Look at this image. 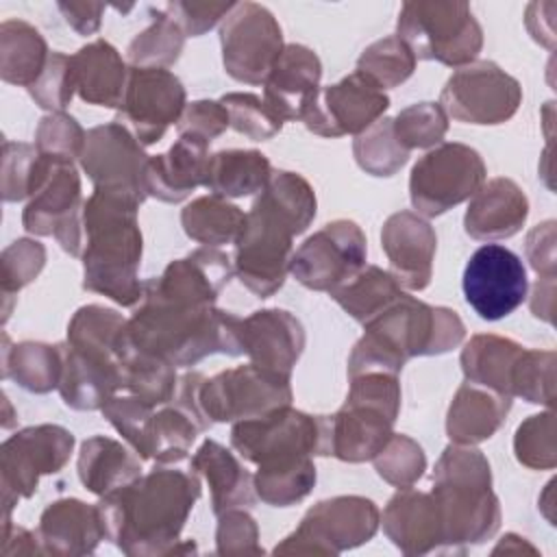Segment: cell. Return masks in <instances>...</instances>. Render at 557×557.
<instances>
[{
    "instance_id": "43",
    "label": "cell",
    "mask_w": 557,
    "mask_h": 557,
    "mask_svg": "<svg viewBox=\"0 0 557 557\" xmlns=\"http://www.w3.org/2000/svg\"><path fill=\"white\" fill-rule=\"evenodd\" d=\"M357 163L374 176H392L409 157L396 135L392 120H379L355 139Z\"/></svg>"
},
{
    "instance_id": "22",
    "label": "cell",
    "mask_w": 557,
    "mask_h": 557,
    "mask_svg": "<svg viewBox=\"0 0 557 557\" xmlns=\"http://www.w3.org/2000/svg\"><path fill=\"white\" fill-rule=\"evenodd\" d=\"M435 244L437 239L429 222L411 211L387 218L381 233V246L392 263V276L409 289H424L429 285Z\"/></svg>"
},
{
    "instance_id": "12",
    "label": "cell",
    "mask_w": 557,
    "mask_h": 557,
    "mask_svg": "<svg viewBox=\"0 0 557 557\" xmlns=\"http://www.w3.org/2000/svg\"><path fill=\"white\" fill-rule=\"evenodd\" d=\"M226 72L248 85H259L283 52V35L274 15L257 2H237L220 28Z\"/></svg>"
},
{
    "instance_id": "56",
    "label": "cell",
    "mask_w": 557,
    "mask_h": 557,
    "mask_svg": "<svg viewBox=\"0 0 557 557\" xmlns=\"http://www.w3.org/2000/svg\"><path fill=\"white\" fill-rule=\"evenodd\" d=\"M527 257L542 276H555V222L535 226L527 237Z\"/></svg>"
},
{
    "instance_id": "17",
    "label": "cell",
    "mask_w": 557,
    "mask_h": 557,
    "mask_svg": "<svg viewBox=\"0 0 557 557\" xmlns=\"http://www.w3.org/2000/svg\"><path fill=\"white\" fill-rule=\"evenodd\" d=\"M141 144L120 122L96 126L87 133L81 163L96 189L124 191L146 200L144 172L148 163Z\"/></svg>"
},
{
    "instance_id": "28",
    "label": "cell",
    "mask_w": 557,
    "mask_h": 557,
    "mask_svg": "<svg viewBox=\"0 0 557 557\" xmlns=\"http://www.w3.org/2000/svg\"><path fill=\"white\" fill-rule=\"evenodd\" d=\"M72 74L74 87L85 102L120 107L128 74L122 57L109 41L96 39L83 46L72 57Z\"/></svg>"
},
{
    "instance_id": "8",
    "label": "cell",
    "mask_w": 557,
    "mask_h": 557,
    "mask_svg": "<svg viewBox=\"0 0 557 557\" xmlns=\"http://www.w3.org/2000/svg\"><path fill=\"white\" fill-rule=\"evenodd\" d=\"M396 37L413 57L446 65L474 61L483 46L481 26L466 2H405Z\"/></svg>"
},
{
    "instance_id": "33",
    "label": "cell",
    "mask_w": 557,
    "mask_h": 557,
    "mask_svg": "<svg viewBox=\"0 0 557 557\" xmlns=\"http://www.w3.org/2000/svg\"><path fill=\"white\" fill-rule=\"evenodd\" d=\"M522 350L505 337L474 335L461 352L463 374L474 385L511 396V376Z\"/></svg>"
},
{
    "instance_id": "54",
    "label": "cell",
    "mask_w": 557,
    "mask_h": 557,
    "mask_svg": "<svg viewBox=\"0 0 557 557\" xmlns=\"http://www.w3.org/2000/svg\"><path fill=\"white\" fill-rule=\"evenodd\" d=\"M228 126V113L222 102L198 100L185 107L181 120L176 122L178 135H196L205 141H211Z\"/></svg>"
},
{
    "instance_id": "2",
    "label": "cell",
    "mask_w": 557,
    "mask_h": 557,
    "mask_svg": "<svg viewBox=\"0 0 557 557\" xmlns=\"http://www.w3.org/2000/svg\"><path fill=\"white\" fill-rule=\"evenodd\" d=\"M313 215L311 185L300 174L272 172L235 242L233 270L255 296L268 298L283 285L292 261V237L302 233Z\"/></svg>"
},
{
    "instance_id": "27",
    "label": "cell",
    "mask_w": 557,
    "mask_h": 557,
    "mask_svg": "<svg viewBox=\"0 0 557 557\" xmlns=\"http://www.w3.org/2000/svg\"><path fill=\"white\" fill-rule=\"evenodd\" d=\"M383 527L389 540L405 553H426L440 542L442 516L433 494L403 487L385 507Z\"/></svg>"
},
{
    "instance_id": "7",
    "label": "cell",
    "mask_w": 557,
    "mask_h": 557,
    "mask_svg": "<svg viewBox=\"0 0 557 557\" xmlns=\"http://www.w3.org/2000/svg\"><path fill=\"white\" fill-rule=\"evenodd\" d=\"M231 444L257 466L331 455V416H307L289 405L278 407L265 416L235 422Z\"/></svg>"
},
{
    "instance_id": "48",
    "label": "cell",
    "mask_w": 557,
    "mask_h": 557,
    "mask_svg": "<svg viewBox=\"0 0 557 557\" xmlns=\"http://www.w3.org/2000/svg\"><path fill=\"white\" fill-rule=\"evenodd\" d=\"M392 122H394V135L405 150L433 146L442 141L448 128L446 113L435 102L411 104L405 111H400Z\"/></svg>"
},
{
    "instance_id": "3",
    "label": "cell",
    "mask_w": 557,
    "mask_h": 557,
    "mask_svg": "<svg viewBox=\"0 0 557 557\" xmlns=\"http://www.w3.org/2000/svg\"><path fill=\"white\" fill-rule=\"evenodd\" d=\"M139 198L124 191L96 189L83 202V287L131 307L144 296L137 281L141 233L137 226Z\"/></svg>"
},
{
    "instance_id": "13",
    "label": "cell",
    "mask_w": 557,
    "mask_h": 557,
    "mask_svg": "<svg viewBox=\"0 0 557 557\" xmlns=\"http://www.w3.org/2000/svg\"><path fill=\"white\" fill-rule=\"evenodd\" d=\"M461 287L474 313L494 322L524 302L529 278L522 259L513 250L500 244H483L470 255Z\"/></svg>"
},
{
    "instance_id": "32",
    "label": "cell",
    "mask_w": 557,
    "mask_h": 557,
    "mask_svg": "<svg viewBox=\"0 0 557 557\" xmlns=\"http://www.w3.org/2000/svg\"><path fill=\"white\" fill-rule=\"evenodd\" d=\"M141 474V461L120 442L96 435L81 446L78 476L94 494H109Z\"/></svg>"
},
{
    "instance_id": "20",
    "label": "cell",
    "mask_w": 557,
    "mask_h": 557,
    "mask_svg": "<svg viewBox=\"0 0 557 557\" xmlns=\"http://www.w3.org/2000/svg\"><path fill=\"white\" fill-rule=\"evenodd\" d=\"M233 272V263L224 252L200 248L185 259L172 261L159 278L144 283V292L174 305H213Z\"/></svg>"
},
{
    "instance_id": "55",
    "label": "cell",
    "mask_w": 557,
    "mask_h": 557,
    "mask_svg": "<svg viewBox=\"0 0 557 557\" xmlns=\"http://www.w3.org/2000/svg\"><path fill=\"white\" fill-rule=\"evenodd\" d=\"M235 2H170L165 13L176 22L183 35L198 37L207 33L220 17L228 15Z\"/></svg>"
},
{
    "instance_id": "11",
    "label": "cell",
    "mask_w": 557,
    "mask_h": 557,
    "mask_svg": "<svg viewBox=\"0 0 557 557\" xmlns=\"http://www.w3.org/2000/svg\"><path fill=\"white\" fill-rule=\"evenodd\" d=\"M366 235L350 220H335L313 233L289 261V272L309 289L337 292L366 263Z\"/></svg>"
},
{
    "instance_id": "9",
    "label": "cell",
    "mask_w": 557,
    "mask_h": 557,
    "mask_svg": "<svg viewBox=\"0 0 557 557\" xmlns=\"http://www.w3.org/2000/svg\"><path fill=\"white\" fill-rule=\"evenodd\" d=\"M289 403V379L261 370L255 363L205 379L198 389V411L207 426H211V422L259 418Z\"/></svg>"
},
{
    "instance_id": "51",
    "label": "cell",
    "mask_w": 557,
    "mask_h": 557,
    "mask_svg": "<svg viewBox=\"0 0 557 557\" xmlns=\"http://www.w3.org/2000/svg\"><path fill=\"white\" fill-rule=\"evenodd\" d=\"M74 74H72V57L61 52H50L48 63L41 76L28 87L30 96L41 109L61 111L70 104L74 94Z\"/></svg>"
},
{
    "instance_id": "26",
    "label": "cell",
    "mask_w": 557,
    "mask_h": 557,
    "mask_svg": "<svg viewBox=\"0 0 557 557\" xmlns=\"http://www.w3.org/2000/svg\"><path fill=\"white\" fill-rule=\"evenodd\" d=\"M529 213L522 189L509 178H492L481 185L466 211V233L474 239H503L520 231Z\"/></svg>"
},
{
    "instance_id": "29",
    "label": "cell",
    "mask_w": 557,
    "mask_h": 557,
    "mask_svg": "<svg viewBox=\"0 0 557 557\" xmlns=\"http://www.w3.org/2000/svg\"><path fill=\"white\" fill-rule=\"evenodd\" d=\"M102 535L104 527L98 505L87 507L76 498L52 503L39 520V537L50 553H91Z\"/></svg>"
},
{
    "instance_id": "53",
    "label": "cell",
    "mask_w": 557,
    "mask_h": 557,
    "mask_svg": "<svg viewBox=\"0 0 557 557\" xmlns=\"http://www.w3.org/2000/svg\"><path fill=\"white\" fill-rule=\"evenodd\" d=\"M46 259V250L39 242L17 239L2 255V289L4 294L15 292L30 283Z\"/></svg>"
},
{
    "instance_id": "1",
    "label": "cell",
    "mask_w": 557,
    "mask_h": 557,
    "mask_svg": "<svg viewBox=\"0 0 557 557\" xmlns=\"http://www.w3.org/2000/svg\"><path fill=\"white\" fill-rule=\"evenodd\" d=\"M178 463H159L146 476L104 494L98 503L104 537L128 555L168 550L200 494L194 466Z\"/></svg>"
},
{
    "instance_id": "18",
    "label": "cell",
    "mask_w": 557,
    "mask_h": 557,
    "mask_svg": "<svg viewBox=\"0 0 557 557\" xmlns=\"http://www.w3.org/2000/svg\"><path fill=\"white\" fill-rule=\"evenodd\" d=\"M74 437L63 426L41 424L15 433L2 446L4 498L30 496L41 474L59 472L67 461Z\"/></svg>"
},
{
    "instance_id": "36",
    "label": "cell",
    "mask_w": 557,
    "mask_h": 557,
    "mask_svg": "<svg viewBox=\"0 0 557 557\" xmlns=\"http://www.w3.org/2000/svg\"><path fill=\"white\" fill-rule=\"evenodd\" d=\"M181 222L191 239L205 246H220L237 242L246 224V213L224 198L211 194L189 202L181 213Z\"/></svg>"
},
{
    "instance_id": "34",
    "label": "cell",
    "mask_w": 557,
    "mask_h": 557,
    "mask_svg": "<svg viewBox=\"0 0 557 557\" xmlns=\"http://www.w3.org/2000/svg\"><path fill=\"white\" fill-rule=\"evenodd\" d=\"M270 161L257 150H222L209 157L205 187L220 198L263 191L270 181Z\"/></svg>"
},
{
    "instance_id": "14",
    "label": "cell",
    "mask_w": 557,
    "mask_h": 557,
    "mask_svg": "<svg viewBox=\"0 0 557 557\" xmlns=\"http://www.w3.org/2000/svg\"><path fill=\"white\" fill-rule=\"evenodd\" d=\"M442 109L468 124H500L509 120L522 91L513 76L492 61H476L459 67L442 89Z\"/></svg>"
},
{
    "instance_id": "16",
    "label": "cell",
    "mask_w": 557,
    "mask_h": 557,
    "mask_svg": "<svg viewBox=\"0 0 557 557\" xmlns=\"http://www.w3.org/2000/svg\"><path fill=\"white\" fill-rule=\"evenodd\" d=\"M389 107L383 89L361 72H352L337 85L318 89L305 107L300 120L322 137H339L346 133H363Z\"/></svg>"
},
{
    "instance_id": "31",
    "label": "cell",
    "mask_w": 557,
    "mask_h": 557,
    "mask_svg": "<svg viewBox=\"0 0 557 557\" xmlns=\"http://www.w3.org/2000/svg\"><path fill=\"white\" fill-rule=\"evenodd\" d=\"M189 463L196 472H202L207 476L211 485L213 511L218 516L255 503L252 476L233 457V453L220 446L218 442L207 440Z\"/></svg>"
},
{
    "instance_id": "23",
    "label": "cell",
    "mask_w": 557,
    "mask_h": 557,
    "mask_svg": "<svg viewBox=\"0 0 557 557\" xmlns=\"http://www.w3.org/2000/svg\"><path fill=\"white\" fill-rule=\"evenodd\" d=\"M322 76L320 59L313 50L300 44H289L278 54L270 74L263 81V100L285 120H300L305 107L318 94Z\"/></svg>"
},
{
    "instance_id": "39",
    "label": "cell",
    "mask_w": 557,
    "mask_h": 557,
    "mask_svg": "<svg viewBox=\"0 0 557 557\" xmlns=\"http://www.w3.org/2000/svg\"><path fill=\"white\" fill-rule=\"evenodd\" d=\"M315 483V466L311 457L259 466L252 476L255 494L274 507H287L305 498Z\"/></svg>"
},
{
    "instance_id": "10",
    "label": "cell",
    "mask_w": 557,
    "mask_h": 557,
    "mask_svg": "<svg viewBox=\"0 0 557 557\" xmlns=\"http://www.w3.org/2000/svg\"><path fill=\"white\" fill-rule=\"evenodd\" d=\"M483 181L485 165L476 150L463 144H442L413 165L409 178L411 205L424 215H440L474 196Z\"/></svg>"
},
{
    "instance_id": "24",
    "label": "cell",
    "mask_w": 557,
    "mask_h": 557,
    "mask_svg": "<svg viewBox=\"0 0 557 557\" xmlns=\"http://www.w3.org/2000/svg\"><path fill=\"white\" fill-rule=\"evenodd\" d=\"M209 141L196 135H178L176 144L165 152L150 157L144 172L146 196L163 202H181L198 185H205Z\"/></svg>"
},
{
    "instance_id": "5",
    "label": "cell",
    "mask_w": 557,
    "mask_h": 557,
    "mask_svg": "<svg viewBox=\"0 0 557 557\" xmlns=\"http://www.w3.org/2000/svg\"><path fill=\"white\" fill-rule=\"evenodd\" d=\"M433 485L446 544L481 542L498 529V500L481 450L448 446L435 466Z\"/></svg>"
},
{
    "instance_id": "4",
    "label": "cell",
    "mask_w": 557,
    "mask_h": 557,
    "mask_svg": "<svg viewBox=\"0 0 557 557\" xmlns=\"http://www.w3.org/2000/svg\"><path fill=\"white\" fill-rule=\"evenodd\" d=\"M463 322L444 307L400 294L389 307L366 322L363 337L348 359V376L363 372L398 374L409 357L440 355L463 339Z\"/></svg>"
},
{
    "instance_id": "46",
    "label": "cell",
    "mask_w": 557,
    "mask_h": 557,
    "mask_svg": "<svg viewBox=\"0 0 557 557\" xmlns=\"http://www.w3.org/2000/svg\"><path fill=\"white\" fill-rule=\"evenodd\" d=\"M48 165V157L28 144H4L2 189L4 200H22L33 196Z\"/></svg>"
},
{
    "instance_id": "15",
    "label": "cell",
    "mask_w": 557,
    "mask_h": 557,
    "mask_svg": "<svg viewBox=\"0 0 557 557\" xmlns=\"http://www.w3.org/2000/svg\"><path fill=\"white\" fill-rule=\"evenodd\" d=\"M185 111V89L165 67H133L126 78L115 122L126 126L141 146L159 141Z\"/></svg>"
},
{
    "instance_id": "44",
    "label": "cell",
    "mask_w": 557,
    "mask_h": 557,
    "mask_svg": "<svg viewBox=\"0 0 557 557\" xmlns=\"http://www.w3.org/2000/svg\"><path fill=\"white\" fill-rule=\"evenodd\" d=\"M154 405L139 396L111 398L102 413L120 431V435L137 450L139 459H152V420Z\"/></svg>"
},
{
    "instance_id": "52",
    "label": "cell",
    "mask_w": 557,
    "mask_h": 557,
    "mask_svg": "<svg viewBox=\"0 0 557 557\" xmlns=\"http://www.w3.org/2000/svg\"><path fill=\"white\" fill-rule=\"evenodd\" d=\"M87 135L76 124L74 117L65 113H52L41 120L37 128V150L52 159L72 161L74 157L83 154Z\"/></svg>"
},
{
    "instance_id": "42",
    "label": "cell",
    "mask_w": 557,
    "mask_h": 557,
    "mask_svg": "<svg viewBox=\"0 0 557 557\" xmlns=\"http://www.w3.org/2000/svg\"><path fill=\"white\" fill-rule=\"evenodd\" d=\"M4 374L22 387L44 394L59 385L61 357L57 346L24 342L13 350V363H4Z\"/></svg>"
},
{
    "instance_id": "6",
    "label": "cell",
    "mask_w": 557,
    "mask_h": 557,
    "mask_svg": "<svg viewBox=\"0 0 557 557\" xmlns=\"http://www.w3.org/2000/svg\"><path fill=\"white\" fill-rule=\"evenodd\" d=\"M396 374L363 372L350 379L344 407L331 416V455L344 461L374 459L389 442L398 416Z\"/></svg>"
},
{
    "instance_id": "41",
    "label": "cell",
    "mask_w": 557,
    "mask_h": 557,
    "mask_svg": "<svg viewBox=\"0 0 557 557\" xmlns=\"http://www.w3.org/2000/svg\"><path fill=\"white\" fill-rule=\"evenodd\" d=\"M413 67H416L413 52L396 35H389L368 46L357 63V72L368 76L381 89L396 87L403 81H407Z\"/></svg>"
},
{
    "instance_id": "47",
    "label": "cell",
    "mask_w": 557,
    "mask_h": 557,
    "mask_svg": "<svg viewBox=\"0 0 557 557\" xmlns=\"http://www.w3.org/2000/svg\"><path fill=\"white\" fill-rule=\"evenodd\" d=\"M555 352L553 350H522L513 376L511 396H522L529 403L553 405L555 398Z\"/></svg>"
},
{
    "instance_id": "19",
    "label": "cell",
    "mask_w": 557,
    "mask_h": 557,
    "mask_svg": "<svg viewBox=\"0 0 557 557\" xmlns=\"http://www.w3.org/2000/svg\"><path fill=\"white\" fill-rule=\"evenodd\" d=\"M379 524L372 500L361 496H339L318 503L307 511L300 527L287 542H311L313 553H339L368 542Z\"/></svg>"
},
{
    "instance_id": "38",
    "label": "cell",
    "mask_w": 557,
    "mask_h": 557,
    "mask_svg": "<svg viewBox=\"0 0 557 557\" xmlns=\"http://www.w3.org/2000/svg\"><path fill=\"white\" fill-rule=\"evenodd\" d=\"M400 294V283L392 276V272H385L376 265H368L331 296L357 322L366 324L385 307H389Z\"/></svg>"
},
{
    "instance_id": "25",
    "label": "cell",
    "mask_w": 557,
    "mask_h": 557,
    "mask_svg": "<svg viewBox=\"0 0 557 557\" xmlns=\"http://www.w3.org/2000/svg\"><path fill=\"white\" fill-rule=\"evenodd\" d=\"M46 157V154H44ZM83 209L81 181L72 161L48 157L46 172L24 209V228L37 235H54Z\"/></svg>"
},
{
    "instance_id": "40",
    "label": "cell",
    "mask_w": 557,
    "mask_h": 557,
    "mask_svg": "<svg viewBox=\"0 0 557 557\" xmlns=\"http://www.w3.org/2000/svg\"><path fill=\"white\" fill-rule=\"evenodd\" d=\"M183 41L176 22L165 11H157L152 24L131 41L128 61L135 67H168L178 59Z\"/></svg>"
},
{
    "instance_id": "57",
    "label": "cell",
    "mask_w": 557,
    "mask_h": 557,
    "mask_svg": "<svg viewBox=\"0 0 557 557\" xmlns=\"http://www.w3.org/2000/svg\"><path fill=\"white\" fill-rule=\"evenodd\" d=\"M59 11L65 15V22L81 35H91L100 28V15L104 4L94 2H59Z\"/></svg>"
},
{
    "instance_id": "49",
    "label": "cell",
    "mask_w": 557,
    "mask_h": 557,
    "mask_svg": "<svg viewBox=\"0 0 557 557\" xmlns=\"http://www.w3.org/2000/svg\"><path fill=\"white\" fill-rule=\"evenodd\" d=\"M516 457L533 470H548L557 461L555 453V416L553 411L531 416L516 431Z\"/></svg>"
},
{
    "instance_id": "45",
    "label": "cell",
    "mask_w": 557,
    "mask_h": 557,
    "mask_svg": "<svg viewBox=\"0 0 557 557\" xmlns=\"http://www.w3.org/2000/svg\"><path fill=\"white\" fill-rule=\"evenodd\" d=\"M220 102L228 113V126L252 141L270 139L283 126V117L255 94H226Z\"/></svg>"
},
{
    "instance_id": "21",
    "label": "cell",
    "mask_w": 557,
    "mask_h": 557,
    "mask_svg": "<svg viewBox=\"0 0 557 557\" xmlns=\"http://www.w3.org/2000/svg\"><path fill=\"white\" fill-rule=\"evenodd\" d=\"M239 346L252 359L250 363L289 379L302 352L305 333L289 311L263 309L239 322Z\"/></svg>"
},
{
    "instance_id": "35",
    "label": "cell",
    "mask_w": 557,
    "mask_h": 557,
    "mask_svg": "<svg viewBox=\"0 0 557 557\" xmlns=\"http://www.w3.org/2000/svg\"><path fill=\"white\" fill-rule=\"evenodd\" d=\"M2 78L30 87L48 63V48L37 28L22 20H9L0 26Z\"/></svg>"
},
{
    "instance_id": "37",
    "label": "cell",
    "mask_w": 557,
    "mask_h": 557,
    "mask_svg": "<svg viewBox=\"0 0 557 557\" xmlns=\"http://www.w3.org/2000/svg\"><path fill=\"white\" fill-rule=\"evenodd\" d=\"M115 352L120 361L122 387H126L133 396H139L154 407L168 403L174 396L176 374L168 359L124 346H117Z\"/></svg>"
},
{
    "instance_id": "50",
    "label": "cell",
    "mask_w": 557,
    "mask_h": 557,
    "mask_svg": "<svg viewBox=\"0 0 557 557\" xmlns=\"http://www.w3.org/2000/svg\"><path fill=\"white\" fill-rule=\"evenodd\" d=\"M374 466L376 472L392 485L409 487L422 476L426 459L413 440L405 435H392L385 448L374 457Z\"/></svg>"
},
{
    "instance_id": "30",
    "label": "cell",
    "mask_w": 557,
    "mask_h": 557,
    "mask_svg": "<svg viewBox=\"0 0 557 557\" xmlns=\"http://www.w3.org/2000/svg\"><path fill=\"white\" fill-rule=\"evenodd\" d=\"M511 407V396L498 394L494 389L463 383L448 409L446 431L448 437L461 446L476 444L492 437L500 426Z\"/></svg>"
}]
</instances>
